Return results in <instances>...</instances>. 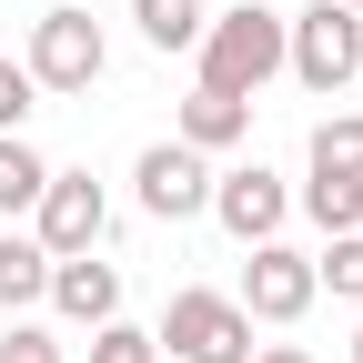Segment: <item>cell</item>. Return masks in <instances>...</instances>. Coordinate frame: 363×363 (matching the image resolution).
I'll return each instance as SVG.
<instances>
[{"label": "cell", "mask_w": 363, "mask_h": 363, "mask_svg": "<svg viewBox=\"0 0 363 363\" xmlns=\"http://www.w3.org/2000/svg\"><path fill=\"white\" fill-rule=\"evenodd\" d=\"M30 111H40V81H30V71H11V61H0V131H21Z\"/></svg>", "instance_id": "19"}, {"label": "cell", "mask_w": 363, "mask_h": 363, "mask_svg": "<svg viewBox=\"0 0 363 363\" xmlns=\"http://www.w3.org/2000/svg\"><path fill=\"white\" fill-rule=\"evenodd\" d=\"M353 81H363V71H353Z\"/></svg>", "instance_id": "23"}, {"label": "cell", "mask_w": 363, "mask_h": 363, "mask_svg": "<svg viewBox=\"0 0 363 363\" xmlns=\"http://www.w3.org/2000/svg\"><path fill=\"white\" fill-rule=\"evenodd\" d=\"M202 91H233V101H252V91L283 71V11L272 0H242V11H222V21H202Z\"/></svg>", "instance_id": "1"}, {"label": "cell", "mask_w": 363, "mask_h": 363, "mask_svg": "<svg viewBox=\"0 0 363 363\" xmlns=\"http://www.w3.org/2000/svg\"><path fill=\"white\" fill-rule=\"evenodd\" d=\"M30 222H40V252H51V262H71V252H91V242H101V222H111V202H101V182H91V172H51V182H40V202H30Z\"/></svg>", "instance_id": "5"}, {"label": "cell", "mask_w": 363, "mask_h": 363, "mask_svg": "<svg viewBox=\"0 0 363 363\" xmlns=\"http://www.w3.org/2000/svg\"><path fill=\"white\" fill-rule=\"evenodd\" d=\"M101 61H111V51H101V21H91V11H40V21H30V61H21V71H30L40 91H91Z\"/></svg>", "instance_id": "4"}, {"label": "cell", "mask_w": 363, "mask_h": 363, "mask_svg": "<svg viewBox=\"0 0 363 363\" xmlns=\"http://www.w3.org/2000/svg\"><path fill=\"white\" fill-rule=\"evenodd\" d=\"M283 71L303 81V91H333L363 71V11H343V0H313V11H293L283 21Z\"/></svg>", "instance_id": "2"}, {"label": "cell", "mask_w": 363, "mask_h": 363, "mask_svg": "<svg viewBox=\"0 0 363 363\" xmlns=\"http://www.w3.org/2000/svg\"><path fill=\"white\" fill-rule=\"evenodd\" d=\"M40 182H51V162H40L21 131H0V212H30V202H40Z\"/></svg>", "instance_id": "14"}, {"label": "cell", "mask_w": 363, "mask_h": 363, "mask_svg": "<svg viewBox=\"0 0 363 363\" xmlns=\"http://www.w3.org/2000/svg\"><path fill=\"white\" fill-rule=\"evenodd\" d=\"M313 172H323V182H363V111L313 121Z\"/></svg>", "instance_id": "12"}, {"label": "cell", "mask_w": 363, "mask_h": 363, "mask_svg": "<svg viewBox=\"0 0 363 363\" xmlns=\"http://www.w3.org/2000/svg\"><path fill=\"white\" fill-rule=\"evenodd\" d=\"M0 363H71V343H61V333H40V323H11Z\"/></svg>", "instance_id": "18"}, {"label": "cell", "mask_w": 363, "mask_h": 363, "mask_svg": "<svg viewBox=\"0 0 363 363\" xmlns=\"http://www.w3.org/2000/svg\"><path fill=\"white\" fill-rule=\"evenodd\" d=\"M242 131H252V101H233V91H192L172 142H192V152H233Z\"/></svg>", "instance_id": "10"}, {"label": "cell", "mask_w": 363, "mask_h": 363, "mask_svg": "<svg viewBox=\"0 0 363 363\" xmlns=\"http://www.w3.org/2000/svg\"><path fill=\"white\" fill-rule=\"evenodd\" d=\"M233 303L252 313V323H303V313H313V252H293V242H252Z\"/></svg>", "instance_id": "6"}, {"label": "cell", "mask_w": 363, "mask_h": 363, "mask_svg": "<svg viewBox=\"0 0 363 363\" xmlns=\"http://www.w3.org/2000/svg\"><path fill=\"white\" fill-rule=\"evenodd\" d=\"M252 363H313L303 343H252Z\"/></svg>", "instance_id": "20"}, {"label": "cell", "mask_w": 363, "mask_h": 363, "mask_svg": "<svg viewBox=\"0 0 363 363\" xmlns=\"http://www.w3.org/2000/svg\"><path fill=\"white\" fill-rule=\"evenodd\" d=\"M283 212H293V192H283V182H272L262 162H242V172H222V182H212V222H222V233H233L242 252L283 233Z\"/></svg>", "instance_id": "8"}, {"label": "cell", "mask_w": 363, "mask_h": 363, "mask_svg": "<svg viewBox=\"0 0 363 363\" xmlns=\"http://www.w3.org/2000/svg\"><path fill=\"white\" fill-rule=\"evenodd\" d=\"M303 212L323 222V233H363V182H323V172H313L303 182Z\"/></svg>", "instance_id": "15"}, {"label": "cell", "mask_w": 363, "mask_h": 363, "mask_svg": "<svg viewBox=\"0 0 363 363\" xmlns=\"http://www.w3.org/2000/svg\"><path fill=\"white\" fill-rule=\"evenodd\" d=\"M131 21H142V40H152V51H192V40H202V0H131Z\"/></svg>", "instance_id": "13"}, {"label": "cell", "mask_w": 363, "mask_h": 363, "mask_svg": "<svg viewBox=\"0 0 363 363\" xmlns=\"http://www.w3.org/2000/svg\"><path fill=\"white\" fill-rule=\"evenodd\" d=\"M152 343H172L182 363H252V313L233 293H172Z\"/></svg>", "instance_id": "3"}, {"label": "cell", "mask_w": 363, "mask_h": 363, "mask_svg": "<svg viewBox=\"0 0 363 363\" xmlns=\"http://www.w3.org/2000/svg\"><path fill=\"white\" fill-rule=\"evenodd\" d=\"M91 363H162V343H152L142 323H121V313H111V323L91 333Z\"/></svg>", "instance_id": "17"}, {"label": "cell", "mask_w": 363, "mask_h": 363, "mask_svg": "<svg viewBox=\"0 0 363 363\" xmlns=\"http://www.w3.org/2000/svg\"><path fill=\"white\" fill-rule=\"evenodd\" d=\"M40 293H51V252H40V242H0V313H30Z\"/></svg>", "instance_id": "11"}, {"label": "cell", "mask_w": 363, "mask_h": 363, "mask_svg": "<svg viewBox=\"0 0 363 363\" xmlns=\"http://www.w3.org/2000/svg\"><path fill=\"white\" fill-rule=\"evenodd\" d=\"M353 363H363V333H353Z\"/></svg>", "instance_id": "21"}, {"label": "cell", "mask_w": 363, "mask_h": 363, "mask_svg": "<svg viewBox=\"0 0 363 363\" xmlns=\"http://www.w3.org/2000/svg\"><path fill=\"white\" fill-rule=\"evenodd\" d=\"M313 293H343V303H363V233H333V252L313 262Z\"/></svg>", "instance_id": "16"}, {"label": "cell", "mask_w": 363, "mask_h": 363, "mask_svg": "<svg viewBox=\"0 0 363 363\" xmlns=\"http://www.w3.org/2000/svg\"><path fill=\"white\" fill-rule=\"evenodd\" d=\"M131 182H142V212H152V222H192V212H212V172H202L192 142H152Z\"/></svg>", "instance_id": "7"}, {"label": "cell", "mask_w": 363, "mask_h": 363, "mask_svg": "<svg viewBox=\"0 0 363 363\" xmlns=\"http://www.w3.org/2000/svg\"><path fill=\"white\" fill-rule=\"evenodd\" d=\"M343 11H363V0H343Z\"/></svg>", "instance_id": "22"}, {"label": "cell", "mask_w": 363, "mask_h": 363, "mask_svg": "<svg viewBox=\"0 0 363 363\" xmlns=\"http://www.w3.org/2000/svg\"><path fill=\"white\" fill-rule=\"evenodd\" d=\"M40 303H61V323H81V333H101L121 313V272L91 262V252H71V262H51V293H40Z\"/></svg>", "instance_id": "9"}]
</instances>
